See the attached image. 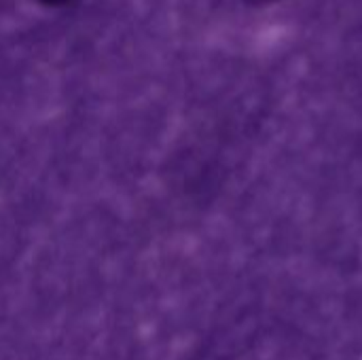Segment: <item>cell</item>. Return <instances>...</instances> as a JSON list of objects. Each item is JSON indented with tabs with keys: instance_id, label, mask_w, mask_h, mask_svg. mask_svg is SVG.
I'll use <instances>...</instances> for the list:
<instances>
[{
	"instance_id": "1",
	"label": "cell",
	"mask_w": 362,
	"mask_h": 360,
	"mask_svg": "<svg viewBox=\"0 0 362 360\" xmlns=\"http://www.w3.org/2000/svg\"><path fill=\"white\" fill-rule=\"evenodd\" d=\"M36 2L47 8H68V6H74L78 0H36Z\"/></svg>"
}]
</instances>
